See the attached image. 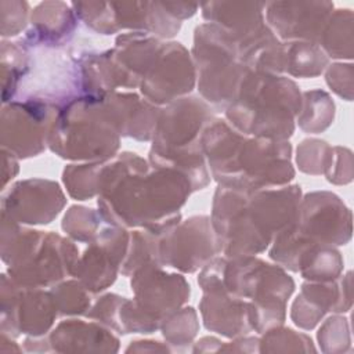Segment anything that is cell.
<instances>
[{"mask_svg": "<svg viewBox=\"0 0 354 354\" xmlns=\"http://www.w3.org/2000/svg\"><path fill=\"white\" fill-rule=\"evenodd\" d=\"M270 26L282 39L318 43L333 11L330 1L264 3Z\"/></svg>", "mask_w": 354, "mask_h": 354, "instance_id": "6da1fadb", "label": "cell"}, {"mask_svg": "<svg viewBox=\"0 0 354 354\" xmlns=\"http://www.w3.org/2000/svg\"><path fill=\"white\" fill-rule=\"evenodd\" d=\"M209 24L224 30L235 43L236 50L256 39L268 26L264 22V3L210 1L199 6Z\"/></svg>", "mask_w": 354, "mask_h": 354, "instance_id": "7a4b0ae2", "label": "cell"}, {"mask_svg": "<svg viewBox=\"0 0 354 354\" xmlns=\"http://www.w3.org/2000/svg\"><path fill=\"white\" fill-rule=\"evenodd\" d=\"M77 17L71 4L64 1H44L33 8L32 28L28 37L33 43L54 44L68 40L75 30Z\"/></svg>", "mask_w": 354, "mask_h": 354, "instance_id": "3957f363", "label": "cell"}, {"mask_svg": "<svg viewBox=\"0 0 354 354\" xmlns=\"http://www.w3.org/2000/svg\"><path fill=\"white\" fill-rule=\"evenodd\" d=\"M321 46L330 57L351 58L353 54V12L348 8L332 11L322 35Z\"/></svg>", "mask_w": 354, "mask_h": 354, "instance_id": "277c9868", "label": "cell"}, {"mask_svg": "<svg viewBox=\"0 0 354 354\" xmlns=\"http://www.w3.org/2000/svg\"><path fill=\"white\" fill-rule=\"evenodd\" d=\"M288 51L289 69L293 75L314 76L326 65V57L317 43L296 41Z\"/></svg>", "mask_w": 354, "mask_h": 354, "instance_id": "5b68a950", "label": "cell"}, {"mask_svg": "<svg viewBox=\"0 0 354 354\" xmlns=\"http://www.w3.org/2000/svg\"><path fill=\"white\" fill-rule=\"evenodd\" d=\"M306 97L308 100L310 108H313L314 111L310 113H306L303 118H300L299 122H300L301 127L308 131L324 130L325 127H328L330 124V120L333 119V111L319 112V109L329 106L333 102L329 100V97L325 93H321V91L307 93Z\"/></svg>", "mask_w": 354, "mask_h": 354, "instance_id": "8992f818", "label": "cell"}]
</instances>
